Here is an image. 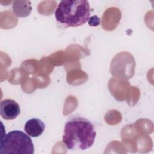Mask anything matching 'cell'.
I'll return each mask as SVG.
<instances>
[{
  "instance_id": "obj_1",
  "label": "cell",
  "mask_w": 154,
  "mask_h": 154,
  "mask_svg": "<svg viewBox=\"0 0 154 154\" xmlns=\"http://www.w3.org/2000/svg\"><path fill=\"white\" fill-rule=\"evenodd\" d=\"M96 136L94 127L90 120L75 117L66 123L63 141L69 150H84L93 146Z\"/></svg>"
},
{
  "instance_id": "obj_7",
  "label": "cell",
  "mask_w": 154,
  "mask_h": 154,
  "mask_svg": "<svg viewBox=\"0 0 154 154\" xmlns=\"http://www.w3.org/2000/svg\"><path fill=\"white\" fill-rule=\"evenodd\" d=\"M13 11L15 15L20 17H25L28 16L32 10L30 1H16L13 2Z\"/></svg>"
},
{
  "instance_id": "obj_5",
  "label": "cell",
  "mask_w": 154,
  "mask_h": 154,
  "mask_svg": "<svg viewBox=\"0 0 154 154\" xmlns=\"http://www.w3.org/2000/svg\"><path fill=\"white\" fill-rule=\"evenodd\" d=\"M0 113L4 119L13 120L20 113V106L13 99H4L0 103Z\"/></svg>"
},
{
  "instance_id": "obj_8",
  "label": "cell",
  "mask_w": 154,
  "mask_h": 154,
  "mask_svg": "<svg viewBox=\"0 0 154 154\" xmlns=\"http://www.w3.org/2000/svg\"><path fill=\"white\" fill-rule=\"evenodd\" d=\"M88 24L91 26H96L99 25L100 19L97 16H93L88 19Z\"/></svg>"
},
{
  "instance_id": "obj_4",
  "label": "cell",
  "mask_w": 154,
  "mask_h": 154,
  "mask_svg": "<svg viewBox=\"0 0 154 154\" xmlns=\"http://www.w3.org/2000/svg\"><path fill=\"white\" fill-rule=\"evenodd\" d=\"M135 64L133 57L128 52L119 53L111 62L110 73L119 79H128L133 75Z\"/></svg>"
},
{
  "instance_id": "obj_2",
  "label": "cell",
  "mask_w": 154,
  "mask_h": 154,
  "mask_svg": "<svg viewBox=\"0 0 154 154\" xmlns=\"http://www.w3.org/2000/svg\"><path fill=\"white\" fill-rule=\"evenodd\" d=\"M90 14V4L85 0L61 1L55 11L57 21L65 28L84 25L88 20Z\"/></svg>"
},
{
  "instance_id": "obj_3",
  "label": "cell",
  "mask_w": 154,
  "mask_h": 154,
  "mask_svg": "<svg viewBox=\"0 0 154 154\" xmlns=\"http://www.w3.org/2000/svg\"><path fill=\"white\" fill-rule=\"evenodd\" d=\"M34 147L30 136L19 130L2 135L0 153L33 154Z\"/></svg>"
},
{
  "instance_id": "obj_6",
  "label": "cell",
  "mask_w": 154,
  "mask_h": 154,
  "mask_svg": "<svg viewBox=\"0 0 154 154\" xmlns=\"http://www.w3.org/2000/svg\"><path fill=\"white\" fill-rule=\"evenodd\" d=\"M45 128V123L37 118H32L28 120L24 126L26 133L32 137H37L41 135Z\"/></svg>"
}]
</instances>
